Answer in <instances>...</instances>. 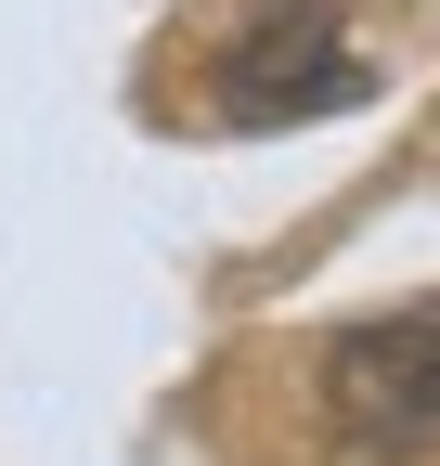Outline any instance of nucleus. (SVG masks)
<instances>
[{
    "label": "nucleus",
    "instance_id": "obj_1",
    "mask_svg": "<svg viewBox=\"0 0 440 466\" xmlns=\"http://www.w3.org/2000/svg\"><path fill=\"white\" fill-rule=\"evenodd\" d=\"M324 428L350 453L402 466V453H440V299L415 311H375L324 350Z\"/></svg>",
    "mask_w": 440,
    "mask_h": 466
},
{
    "label": "nucleus",
    "instance_id": "obj_2",
    "mask_svg": "<svg viewBox=\"0 0 440 466\" xmlns=\"http://www.w3.org/2000/svg\"><path fill=\"white\" fill-rule=\"evenodd\" d=\"M363 91H375V66L350 52L337 14H311V0H272V14L234 26V52H220V130H298V116H337Z\"/></svg>",
    "mask_w": 440,
    "mask_h": 466
}]
</instances>
